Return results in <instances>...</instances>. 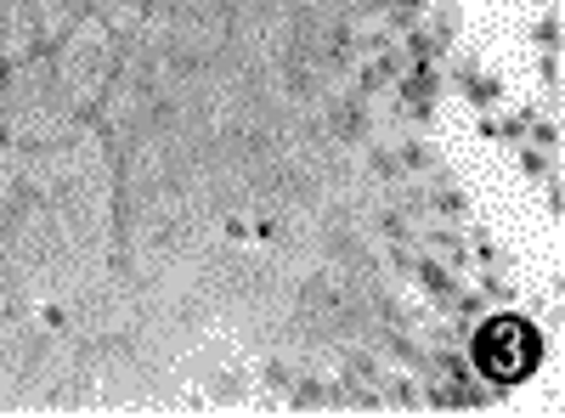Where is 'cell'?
Here are the masks:
<instances>
[{"instance_id": "3957f363", "label": "cell", "mask_w": 565, "mask_h": 418, "mask_svg": "<svg viewBox=\"0 0 565 418\" xmlns=\"http://www.w3.org/2000/svg\"><path fill=\"white\" fill-rule=\"evenodd\" d=\"M90 119H97V130L108 136V148L114 153H125L130 142H141L148 130H159V119H164V103H159V90L141 79V74H130V68H119L114 74V85L103 90V103L90 108Z\"/></svg>"}, {"instance_id": "7a4b0ae2", "label": "cell", "mask_w": 565, "mask_h": 418, "mask_svg": "<svg viewBox=\"0 0 565 418\" xmlns=\"http://www.w3.org/2000/svg\"><path fill=\"white\" fill-rule=\"evenodd\" d=\"M45 57H52V74H57V85L68 90V103H74L79 114H90V108L103 103V90L114 85L119 63H125V40H119L103 18L85 12L63 40L45 45Z\"/></svg>"}, {"instance_id": "5b68a950", "label": "cell", "mask_w": 565, "mask_h": 418, "mask_svg": "<svg viewBox=\"0 0 565 418\" xmlns=\"http://www.w3.org/2000/svg\"><path fill=\"white\" fill-rule=\"evenodd\" d=\"M34 52H45V45H40V23L29 12V0H0V68H12Z\"/></svg>"}, {"instance_id": "277c9868", "label": "cell", "mask_w": 565, "mask_h": 418, "mask_svg": "<svg viewBox=\"0 0 565 418\" xmlns=\"http://www.w3.org/2000/svg\"><path fill=\"white\" fill-rule=\"evenodd\" d=\"M57 249H63V232L45 199L23 193L18 204L0 210V266H52Z\"/></svg>"}, {"instance_id": "8992f818", "label": "cell", "mask_w": 565, "mask_h": 418, "mask_svg": "<svg viewBox=\"0 0 565 418\" xmlns=\"http://www.w3.org/2000/svg\"><path fill=\"white\" fill-rule=\"evenodd\" d=\"M29 12H34V23H40V45H52V40H63L90 7H85V0H29Z\"/></svg>"}, {"instance_id": "52a82bcc", "label": "cell", "mask_w": 565, "mask_h": 418, "mask_svg": "<svg viewBox=\"0 0 565 418\" xmlns=\"http://www.w3.org/2000/svg\"><path fill=\"white\" fill-rule=\"evenodd\" d=\"M85 7H90V18H103L119 40H130L141 23H148V7H153V0H85Z\"/></svg>"}, {"instance_id": "ba28073f", "label": "cell", "mask_w": 565, "mask_h": 418, "mask_svg": "<svg viewBox=\"0 0 565 418\" xmlns=\"http://www.w3.org/2000/svg\"><path fill=\"white\" fill-rule=\"evenodd\" d=\"M23 199V153L0 136V210Z\"/></svg>"}, {"instance_id": "9c48e42d", "label": "cell", "mask_w": 565, "mask_h": 418, "mask_svg": "<svg viewBox=\"0 0 565 418\" xmlns=\"http://www.w3.org/2000/svg\"><path fill=\"white\" fill-rule=\"evenodd\" d=\"M0 317H7V300H0Z\"/></svg>"}, {"instance_id": "6da1fadb", "label": "cell", "mask_w": 565, "mask_h": 418, "mask_svg": "<svg viewBox=\"0 0 565 418\" xmlns=\"http://www.w3.org/2000/svg\"><path fill=\"white\" fill-rule=\"evenodd\" d=\"M74 125H79V108L68 103V90L57 85L52 57L34 52V57L7 68V79H0V136H7L18 153L57 148Z\"/></svg>"}, {"instance_id": "30bf717a", "label": "cell", "mask_w": 565, "mask_h": 418, "mask_svg": "<svg viewBox=\"0 0 565 418\" xmlns=\"http://www.w3.org/2000/svg\"><path fill=\"white\" fill-rule=\"evenodd\" d=\"M0 79H7V68H0Z\"/></svg>"}]
</instances>
